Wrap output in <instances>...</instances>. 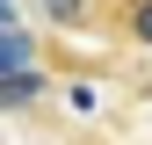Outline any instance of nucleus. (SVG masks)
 <instances>
[{
	"mask_svg": "<svg viewBox=\"0 0 152 145\" xmlns=\"http://www.w3.org/2000/svg\"><path fill=\"white\" fill-rule=\"evenodd\" d=\"M94 29H109L116 44L152 51V0H102V22H94Z\"/></svg>",
	"mask_w": 152,
	"mask_h": 145,
	"instance_id": "f257e3e1",
	"label": "nucleus"
},
{
	"mask_svg": "<svg viewBox=\"0 0 152 145\" xmlns=\"http://www.w3.org/2000/svg\"><path fill=\"white\" fill-rule=\"evenodd\" d=\"M36 15L51 29H94L102 22V0H36Z\"/></svg>",
	"mask_w": 152,
	"mask_h": 145,
	"instance_id": "f03ea898",
	"label": "nucleus"
},
{
	"mask_svg": "<svg viewBox=\"0 0 152 145\" xmlns=\"http://www.w3.org/2000/svg\"><path fill=\"white\" fill-rule=\"evenodd\" d=\"M29 36H0V72H29Z\"/></svg>",
	"mask_w": 152,
	"mask_h": 145,
	"instance_id": "7ed1b4c3",
	"label": "nucleus"
}]
</instances>
